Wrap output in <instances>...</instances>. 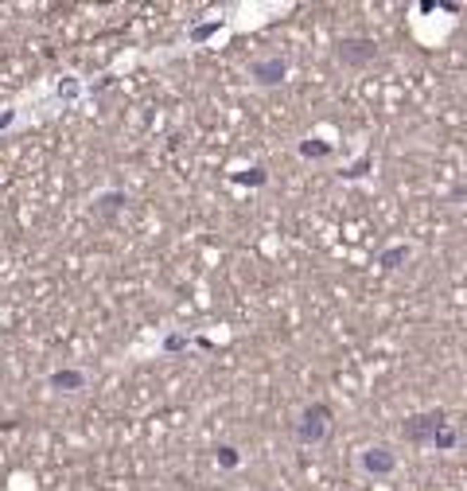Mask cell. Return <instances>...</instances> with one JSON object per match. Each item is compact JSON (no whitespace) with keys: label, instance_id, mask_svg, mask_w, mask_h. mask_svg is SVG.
Wrapping results in <instances>:
<instances>
[{"label":"cell","instance_id":"obj_1","mask_svg":"<svg viewBox=\"0 0 467 491\" xmlns=\"http://www.w3.org/2000/svg\"><path fill=\"white\" fill-rule=\"evenodd\" d=\"M327 421H331V409L327 406H308L300 417V425H296V437L300 440H319L327 433Z\"/></svg>","mask_w":467,"mask_h":491},{"label":"cell","instance_id":"obj_2","mask_svg":"<svg viewBox=\"0 0 467 491\" xmlns=\"http://www.w3.org/2000/svg\"><path fill=\"white\" fill-rule=\"evenodd\" d=\"M284 59H265V63H253L250 67V78L257 86H276V82H284Z\"/></svg>","mask_w":467,"mask_h":491},{"label":"cell","instance_id":"obj_3","mask_svg":"<svg viewBox=\"0 0 467 491\" xmlns=\"http://www.w3.org/2000/svg\"><path fill=\"white\" fill-rule=\"evenodd\" d=\"M339 59L350 63V67H354V63L374 59V43H370V39H343L339 43Z\"/></svg>","mask_w":467,"mask_h":491},{"label":"cell","instance_id":"obj_4","mask_svg":"<svg viewBox=\"0 0 467 491\" xmlns=\"http://www.w3.org/2000/svg\"><path fill=\"white\" fill-rule=\"evenodd\" d=\"M362 468L374 476H390L393 472V457L385 449H366V457H362Z\"/></svg>","mask_w":467,"mask_h":491},{"label":"cell","instance_id":"obj_5","mask_svg":"<svg viewBox=\"0 0 467 491\" xmlns=\"http://www.w3.org/2000/svg\"><path fill=\"white\" fill-rule=\"evenodd\" d=\"M51 386H55V390H82L86 386V374H78V371H55V374H51Z\"/></svg>","mask_w":467,"mask_h":491},{"label":"cell","instance_id":"obj_6","mask_svg":"<svg viewBox=\"0 0 467 491\" xmlns=\"http://www.w3.org/2000/svg\"><path fill=\"white\" fill-rule=\"evenodd\" d=\"M218 460H222L226 468H234V464H238V457H234V449H218Z\"/></svg>","mask_w":467,"mask_h":491}]
</instances>
